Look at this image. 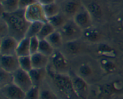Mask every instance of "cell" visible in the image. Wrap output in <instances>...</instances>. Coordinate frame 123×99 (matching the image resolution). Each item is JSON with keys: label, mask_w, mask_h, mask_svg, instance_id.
I'll return each instance as SVG.
<instances>
[{"label": "cell", "mask_w": 123, "mask_h": 99, "mask_svg": "<svg viewBox=\"0 0 123 99\" xmlns=\"http://www.w3.org/2000/svg\"><path fill=\"white\" fill-rule=\"evenodd\" d=\"M40 99H59L56 94L49 89L40 90Z\"/></svg>", "instance_id": "obj_33"}, {"label": "cell", "mask_w": 123, "mask_h": 99, "mask_svg": "<svg viewBox=\"0 0 123 99\" xmlns=\"http://www.w3.org/2000/svg\"><path fill=\"white\" fill-rule=\"evenodd\" d=\"M1 87L7 84L13 82V76L12 74L5 72L1 69Z\"/></svg>", "instance_id": "obj_34"}, {"label": "cell", "mask_w": 123, "mask_h": 99, "mask_svg": "<svg viewBox=\"0 0 123 99\" xmlns=\"http://www.w3.org/2000/svg\"><path fill=\"white\" fill-rule=\"evenodd\" d=\"M4 1V0H1V1Z\"/></svg>", "instance_id": "obj_39"}, {"label": "cell", "mask_w": 123, "mask_h": 99, "mask_svg": "<svg viewBox=\"0 0 123 99\" xmlns=\"http://www.w3.org/2000/svg\"><path fill=\"white\" fill-rule=\"evenodd\" d=\"M47 72L58 91L67 98H71L74 91L70 75L51 69L47 70Z\"/></svg>", "instance_id": "obj_2"}, {"label": "cell", "mask_w": 123, "mask_h": 99, "mask_svg": "<svg viewBox=\"0 0 123 99\" xmlns=\"http://www.w3.org/2000/svg\"><path fill=\"white\" fill-rule=\"evenodd\" d=\"M50 58L54 70L60 73H64L68 67V61L64 55L56 49Z\"/></svg>", "instance_id": "obj_11"}, {"label": "cell", "mask_w": 123, "mask_h": 99, "mask_svg": "<svg viewBox=\"0 0 123 99\" xmlns=\"http://www.w3.org/2000/svg\"><path fill=\"white\" fill-rule=\"evenodd\" d=\"M44 13L47 18H51L61 12V7L56 2L43 6Z\"/></svg>", "instance_id": "obj_25"}, {"label": "cell", "mask_w": 123, "mask_h": 99, "mask_svg": "<svg viewBox=\"0 0 123 99\" xmlns=\"http://www.w3.org/2000/svg\"><path fill=\"white\" fill-rule=\"evenodd\" d=\"M115 94L123 92V80L117 79L111 82Z\"/></svg>", "instance_id": "obj_35"}, {"label": "cell", "mask_w": 123, "mask_h": 99, "mask_svg": "<svg viewBox=\"0 0 123 99\" xmlns=\"http://www.w3.org/2000/svg\"><path fill=\"white\" fill-rule=\"evenodd\" d=\"M46 40L54 47L55 50L61 48L64 42L62 36L58 30H55L46 38Z\"/></svg>", "instance_id": "obj_19"}, {"label": "cell", "mask_w": 123, "mask_h": 99, "mask_svg": "<svg viewBox=\"0 0 123 99\" xmlns=\"http://www.w3.org/2000/svg\"><path fill=\"white\" fill-rule=\"evenodd\" d=\"M0 65L1 70L10 74L20 68L19 57L16 55H1Z\"/></svg>", "instance_id": "obj_9"}, {"label": "cell", "mask_w": 123, "mask_h": 99, "mask_svg": "<svg viewBox=\"0 0 123 99\" xmlns=\"http://www.w3.org/2000/svg\"><path fill=\"white\" fill-rule=\"evenodd\" d=\"M16 54L18 57L31 55L30 49V38L25 37L19 41Z\"/></svg>", "instance_id": "obj_15"}, {"label": "cell", "mask_w": 123, "mask_h": 99, "mask_svg": "<svg viewBox=\"0 0 123 99\" xmlns=\"http://www.w3.org/2000/svg\"><path fill=\"white\" fill-rule=\"evenodd\" d=\"M12 76L13 84L19 87L25 93L34 85L29 72H26L21 68H19L13 73Z\"/></svg>", "instance_id": "obj_6"}, {"label": "cell", "mask_w": 123, "mask_h": 99, "mask_svg": "<svg viewBox=\"0 0 123 99\" xmlns=\"http://www.w3.org/2000/svg\"><path fill=\"white\" fill-rule=\"evenodd\" d=\"M2 94L8 99H25V92L13 82L1 87Z\"/></svg>", "instance_id": "obj_10"}, {"label": "cell", "mask_w": 123, "mask_h": 99, "mask_svg": "<svg viewBox=\"0 0 123 99\" xmlns=\"http://www.w3.org/2000/svg\"><path fill=\"white\" fill-rule=\"evenodd\" d=\"M73 20L82 30L92 26V18L84 4L73 16Z\"/></svg>", "instance_id": "obj_7"}, {"label": "cell", "mask_w": 123, "mask_h": 99, "mask_svg": "<svg viewBox=\"0 0 123 99\" xmlns=\"http://www.w3.org/2000/svg\"><path fill=\"white\" fill-rule=\"evenodd\" d=\"M67 20L68 19H67V17L63 13L60 12L59 14L48 18V22L52 25L55 30H58L66 24Z\"/></svg>", "instance_id": "obj_20"}, {"label": "cell", "mask_w": 123, "mask_h": 99, "mask_svg": "<svg viewBox=\"0 0 123 99\" xmlns=\"http://www.w3.org/2000/svg\"><path fill=\"white\" fill-rule=\"evenodd\" d=\"M99 93L101 95L106 97H110L115 94L111 82L104 84L101 86L99 89Z\"/></svg>", "instance_id": "obj_31"}, {"label": "cell", "mask_w": 123, "mask_h": 99, "mask_svg": "<svg viewBox=\"0 0 123 99\" xmlns=\"http://www.w3.org/2000/svg\"><path fill=\"white\" fill-rule=\"evenodd\" d=\"M55 49L54 47L48 42L46 39L45 40H40L39 48H38V52L43 54V55L50 57L54 52H55Z\"/></svg>", "instance_id": "obj_22"}, {"label": "cell", "mask_w": 123, "mask_h": 99, "mask_svg": "<svg viewBox=\"0 0 123 99\" xmlns=\"http://www.w3.org/2000/svg\"><path fill=\"white\" fill-rule=\"evenodd\" d=\"M47 72L46 68H32L29 72L31 79L34 85L39 86L46 76Z\"/></svg>", "instance_id": "obj_17"}, {"label": "cell", "mask_w": 123, "mask_h": 99, "mask_svg": "<svg viewBox=\"0 0 123 99\" xmlns=\"http://www.w3.org/2000/svg\"><path fill=\"white\" fill-rule=\"evenodd\" d=\"M1 19L7 27V33L18 41L26 37L30 22L25 16V10L19 9L10 13L2 12Z\"/></svg>", "instance_id": "obj_1"}, {"label": "cell", "mask_w": 123, "mask_h": 99, "mask_svg": "<svg viewBox=\"0 0 123 99\" xmlns=\"http://www.w3.org/2000/svg\"><path fill=\"white\" fill-rule=\"evenodd\" d=\"M85 6V5H84ZM91 14L92 19H100L103 16V10L99 3L94 1H91L85 6Z\"/></svg>", "instance_id": "obj_16"}, {"label": "cell", "mask_w": 123, "mask_h": 99, "mask_svg": "<svg viewBox=\"0 0 123 99\" xmlns=\"http://www.w3.org/2000/svg\"><path fill=\"white\" fill-rule=\"evenodd\" d=\"M38 1L40 3L42 4L43 6H46V5L56 2V0H38Z\"/></svg>", "instance_id": "obj_37"}, {"label": "cell", "mask_w": 123, "mask_h": 99, "mask_svg": "<svg viewBox=\"0 0 123 99\" xmlns=\"http://www.w3.org/2000/svg\"><path fill=\"white\" fill-rule=\"evenodd\" d=\"M120 22H121V26H122L123 28V15L121 16V19H120Z\"/></svg>", "instance_id": "obj_38"}, {"label": "cell", "mask_w": 123, "mask_h": 99, "mask_svg": "<svg viewBox=\"0 0 123 99\" xmlns=\"http://www.w3.org/2000/svg\"><path fill=\"white\" fill-rule=\"evenodd\" d=\"M72 78L74 93L80 99H87L89 94V87L87 82L79 74L72 73Z\"/></svg>", "instance_id": "obj_5"}, {"label": "cell", "mask_w": 123, "mask_h": 99, "mask_svg": "<svg viewBox=\"0 0 123 99\" xmlns=\"http://www.w3.org/2000/svg\"><path fill=\"white\" fill-rule=\"evenodd\" d=\"M66 43L78 40L83 35V30L74 22L73 19H68L66 24L58 30Z\"/></svg>", "instance_id": "obj_3"}, {"label": "cell", "mask_w": 123, "mask_h": 99, "mask_svg": "<svg viewBox=\"0 0 123 99\" xmlns=\"http://www.w3.org/2000/svg\"><path fill=\"white\" fill-rule=\"evenodd\" d=\"M1 4L2 12L10 13L19 9V0H4Z\"/></svg>", "instance_id": "obj_21"}, {"label": "cell", "mask_w": 123, "mask_h": 99, "mask_svg": "<svg viewBox=\"0 0 123 99\" xmlns=\"http://www.w3.org/2000/svg\"><path fill=\"white\" fill-rule=\"evenodd\" d=\"M78 72L79 75L82 78H88L92 75V68L88 64L83 63L79 66L78 68Z\"/></svg>", "instance_id": "obj_29"}, {"label": "cell", "mask_w": 123, "mask_h": 99, "mask_svg": "<svg viewBox=\"0 0 123 99\" xmlns=\"http://www.w3.org/2000/svg\"><path fill=\"white\" fill-rule=\"evenodd\" d=\"M31 58L33 68H46L50 58L38 52L31 55Z\"/></svg>", "instance_id": "obj_13"}, {"label": "cell", "mask_w": 123, "mask_h": 99, "mask_svg": "<svg viewBox=\"0 0 123 99\" xmlns=\"http://www.w3.org/2000/svg\"><path fill=\"white\" fill-rule=\"evenodd\" d=\"M37 2H38V0H19V9H26L29 6Z\"/></svg>", "instance_id": "obj_36"}, {"label": "cell", "mask_w": 123, "mask_h": 99, "mask_svg": "<svg viewBox=\"0 0 123 99\" xmlns=\"http://www.w3.org/2000/svg\"><path fill=\"white\" fill-rule=\"evenodd\" d=\"M65 48L69 54H77L80 50V43L78 40L70 41L65 43Z\"/></svg>", "instance_id": "obj_28"}, {"label": "cell", "mask_w": 123, "mask_h": 99, "mask_svg": "<svg viewBox=\"0 0 123 99\" xmlns=\"http://www.w3.org/2000/svg\"><path fill=\"white\" fill-rule=\"evenodd\" d=\"M19 41L12 36L6 35L1 37L0 52L1 55H16L17 46Z\"/></svg>", "instance_id": "obj_8"}, {"label": "cell", "mask_w": 123, "mask_h": 99, "mask_svg": "<svg viewBox=\"0 0 123 99\" xmlns=\"http://www.w3.org/2000/svg\"><path fill=\"white\" fill-rule=\"evenodd\" d=\"M44 22H34L30 23L27 31H26V37L31 38L32 37H37L42 29Z\"/></svg>", "instance_id": "obj_23"}, {"label": "cell", "mask_w": 123, "mask_h": 99, "mask_svg": "<svg viewBox=\"0 0 123 99\" xmlns=\"http://www.w3.org/2000/svg\"><path fill=\"white\" fill-rule=\"evenodd\" d=\"M82 5V0H64L62 4L61 10L66 17L73 18Z\"/></svg>", "instance_id": "obj_12"}, {"label": "cell", "mask_w": 123, "mask_h": 99, "mask_svg": "<svg viewBox=\"0 0 123 99\" xmlns=\"http://www.w3.org/2000/svg\"><path fill=\"white\" fill-rule=\"evenodd\" d=\"M100 64L101 68L106 73H114L116 70V65L112 59L102 58L100 61Z\"/></svg>", "instance_id": "obj_24"}, {"label": "cell", "mask_w": 123, "mask_h": 99, "mask_svg": "<svg viewBox=\"0 0 123 99\" xmlns=\"http://www.w3.org/2000/svg\"><path fill=\"white\" fill-rule=\"evenodd\" d=\"M39 43L40 40L37 37H32L30 38V49L31 55L38 52Z\"/></svg>", "instance_id": "obj_32"}, {"label": "cell", "mask_w": 123, "mask_h": 99, "mask_svg": "<svg viewBox=\"0 0 123 99\" xmlns=\"http://www.w3.org/2000/svg\"><path fill=\"white\" fill-rule=\"evenodd\" d=\"M25 16L30 23L34 22L45 23L48 22L43 6L38 1L25 9Z\"/></svg>", "instance_id": "obj_4"}, {"label": "cell", "mask_w": 123, "mask_h": 99, "mask_svg": "<svg viewBox=\"0 0 123 99\" xmlns=\"http://www.w3.org/2000/svg\"><path fill=\"white\" fill-rule=\"evenodd\" d=\"M55 30H56L54 28V26L47 22L44 23L37 37L39 40H45Z\"/></svg>", "instance_id": "obj_26"}, {"label": "cell", "mask_w": 123, "mask_h": 99, "mask_svg": "<svg viewBox=\"0 0 123 99\" xmlns=\"http://www.w3.org/2000/svg\"><path fill=\"white\" fill-rule=\"evenodd\" d=\"M83 36L86 40L91 43H97L101 37V33L98 29L96 28H88L83 30Z\"/></svg>", "instance_id": "obj_18"}, {"label": "cell", "mask_w": 123, "mask_h": 99, "mask_svg": "<svg viewBox=\"0 0 123 99\" xmlns=\"http://www.w3.org/2000/svg\"><path fill=\"white\" fill-rule=\"evenodd\" d=\"M19 62L20 68L29 72L32 68V61H31V55L20 56L19 57Z\"/></svg>", "instance_id": "obj_27"}, {"label": "cell", "mask_w": 123, "mask_h": 99, "mask_svg": "<svg viewBox=\"0 0 123 99\" xmlns=\"http://www.w3.org/2000/svg\"><path fill=\"white\" fill-rule=\"evenodd\" d=\"M40 89L39 86L33 85L28 91L25 93V99H40Z\"/></svg>", "instance_id": "obj_30"}, {"label": "cell", "mask_w": 123, "mask_h": 99, "mask_svg": "<svg viewBox=\"0 0 123 99\" xmlns=\"http://www.w3.org/2000/svg\"><path fill=\"white\" fill-rule=\"evenodd\" d=\"M97 52L101 57L112 59L116 57L115 49L107 43H99L97 48Z\"/></svg>", "instance_id": "obj_14"}]
</instances>
